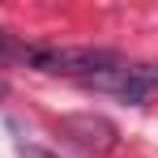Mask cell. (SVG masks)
Segmentation results:
<instances>
[{
    "label": "cell",
    "instance_id": "3",
    "mask_svg": "<svg viewBox=\"0 0 158 158\" xmlns=\"http://www.w3.org/2000/svg\"><path fill=\"white\" fill-rule=\"evenodd\" d=\"M56 132L64 137V141H73L81 145L85 154H107V150H115V124L107 120V115H94V111H85V115H60L56 120Z\"/></svg>",
    "mask_w": 158,
    "mask_h": 158
},
{
    "label": "cell",
    "instance_id": "2",
    "mask_svg": "<svg viewBox=\"0 0 158 158\" xmlns=\"http://www.w3.org/2000/svg\"><path fill=\"white\" fill-rule=\"evenodd\" d=\"M81 85L103 90V94H115V98H124V103H145L158 90V64H128V60H120L115 69L81 81Z\"/></svg>",
    "mask_w": 158,
    "mask_h": 158
},
{
    "label": "cell",
    "instance_id": "4",
    "mask_svg": "<svg viewBox=\"0 0 158 158\" xmlns=\"http://www.w3.org/2000/svg\"><path fill=\"white\" fill-rule=\"evenodd\" d=\"M0 60H17V47L4 43V34H0Z\"/></svg>",
    "mask_w": 158,
    "mask_h": 158
},
{
    "label": "cell",
    "instance_id": "1",
    "mask_svg": "<svg viewBox=\"0 0 158 158\" xmlns=\"http://www.w3.org/2000/svg\"><path fill=\"white\" fill-rule=\"evenodd\" d=\"M17 60H26L39 73L90 81L98 73H107V69H115L124 56L111 52V47H17Z\"/></svg>",
    "mask_w": 158,
    "mask_h": 158
},
{
    "label": "cell",
    "instance_id": "5",
    "mask_svg": "<svg viewBox=\"0 0 158 158\" xmlns=\"http://www.w3.org/2000/svg\"><path fill=\"white\" fill-rule=\"evenodd\" d=\"M26 158H60V154H52V150H26Z\"/></svg>",
    "mask_w": 158,
    "mask_h": 158
},
{
    "label": "cell",
    "instance_id": "6",
    "mask_svg": "<svg viewBox=\"0 0 158 158\" xmlns=\"http://www.w3.org/2000/svg\"><path fill=\"white\" fill-rule=\"evenodd\" d=\"M4 90H9V85H4V81H0V94H4Z\"/></svg>",
    "mask_w": 158,
    "mask_h": 158
}]
</instances>
